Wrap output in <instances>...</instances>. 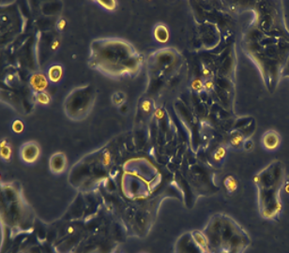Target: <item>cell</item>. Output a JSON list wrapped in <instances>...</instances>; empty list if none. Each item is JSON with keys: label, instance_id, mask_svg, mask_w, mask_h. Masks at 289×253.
I'll use <instances>...</instances> for the list:
<instances>
[{"label": "cell", "instance_id": "6da1fadb", "mask_svg": "<svg viewBox=\"0 0 289 253\" xmlns=\"http://www.w3.org/2000/svg\"><path fill=\"white\" fill-rule=\"evenodd\" d=\"M281 144V138L278 132L270 130L266 132L262 137V144L267 150H276Z\"/></svg>", "mask_w": 289, "mask_h": 253}, {"label": "cell", "instance_id": "7a4b0ae2", "mask_svg": "<svg viewBox=\"0 0 289 253\" xmlns=\"http://www.w3.org/2000/svg\"><path fill=\"white\" fill-rule=\"evenodd\" d=\"M21 155L22 158L24 161H28V162H32L38 158L39 155V147L36 144L34 143H28L25 144L21 150Z\"/></svg>", "mask_w": 289, "mask_h": 253}, {"label": "cell", "instance_id": "3957f363", "mask_svg": "<svg viewBox=\"0 0 289 253\" xmlns=\"http://www.w3.org/2000/svg\"><path fill=\"white\" fill-rule=\"evenodd\" d=\"M30 83H31L33 88L36 91H42L46 87V85H47L46 79L44 78L43 75H40V74L34 75L31 78Z\"/></svg>", "mask_w": 289, "mask_h": 253}, {"label": "cell", "instance_id": "277c9868", "mask_svg": "<svg viewBox=\"0 0 289 253\" xmlns=\"http://www.w3.org/2000/svg\"><path fill=\"white\" fill-rule=\"evenodd\" d=\"M155 38L156 39L160 42H166L167 39H168V30L164 25H159L157 26L155 29Z\"/></svg>", "mask_w": 289, "mask_h": 253}, {"label": "cell", "instance_id": "5b68a950", "mask_svg": "<svg viewBox=\"0 0 289 253\" xmlns=\"http://www.w3.org/2000/svg\"><path fill=\"white\" fill-rule=\"evenodd\" d=\"M48 77L54 83L58 82L62 77V68L60 66H57V65L51 67L48 72Z\"/></svg>", "mask_w": 289, "mask_h": 253}, {"label": "cell", "instance_id": "8992f818", "mask_svg": "<svg viewBox=\"0 0 289 253\" xmlns=\"http://www.w3.org/2000/svg\"><path fill=\"white\" fill-rule=\"evenodd\" d=\"M12 130L16 133H21L24 130V124L21 120H15L12 124Z\"/></svg>", "mask_w": 289, "mask_h": 253}, {"label": "cell", "instance_id": "52a82bcc", "mask_svg": "<svg viewBox=\"0 0 289 253\" xmlns=\"http://www.w3.org/2000/svg\"><path fill=\"white\" fill-rule=\"evenodd\" d=\"M38 100L39 101L40 103H42V104H47L49 102V97L46 95V94H44V93H39L38 95Z\"/></svg>", "mask_w": 289, "mask_h": 253}, {"label": "cell", "instance_id": "ba28073f", "mask_svg": "<svg viewBox=\"0 0 289 253\" xmlns=\"http://www.w3.org/2000/svg\"><path fill=\"white\" fill-rule=\"evenodd\" d=\"M192 87H194V90L201 91V89L203 88V84L201 83L200 80H195L194 84H192Z\"/></svg>", "mask_w": 289, "mask_h": 253}, {"label": "cell", "instance_id": "9c48e42d", "mask_svg": "<svg viewBox=\"0 0 289 253\" xmlns=\"http://www.w3.org/2000/svg\"><path fill=\"white\" fill-rule=\"evenodd\" d=\"M241 140H242V137H241V136H239V137H236V138H234V139H233L232 143L237 145V144H239L240 143V142H242Z\"/></svg>", "mask_w": 289, "mask_h": 253}, {"label": "cell", "instance_id": "30bf717a", "mask_svg": "<svg viewBox=\"0 0 289 253\" xmlns=\"http://www.w3.org/2000/svg\"><path fill=\"white\" fill-rule=\"evenodd\" d=\"M205 87L207 90H211L212 88H213V83H212V82H207L206 84H205Z\"/></svg>", "mask_w": 289, "mask_h": 253}]
</instances>
